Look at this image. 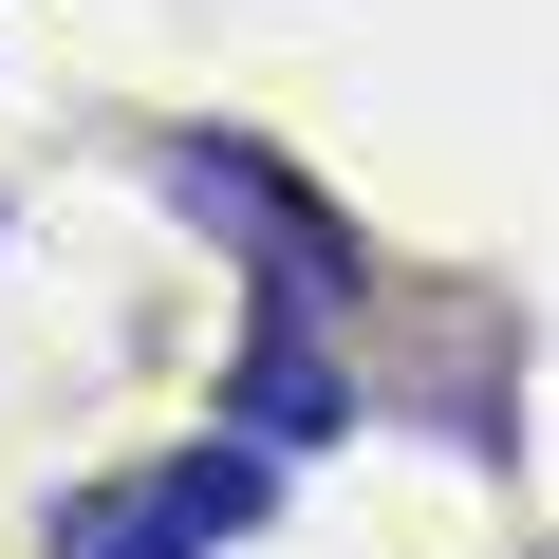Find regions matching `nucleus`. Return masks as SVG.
Wrapping results in <instances>:
<instances>
[{"mask_svg":"<svg viewBox=\"0 0 559 559\" xmlns=\"http://www.w3.org/2000/svg\"><path fill=\"white\" fill-rule=\"evenodd\" d=\"M150 168H168V205H187V224H224V242L261 261V299H318V318H355V280H373V261H355V224H336L299 168H261V150H224V131H168Z\"/></svg>","mask_w":559,"mask_h":559,"instance_id":"nucleus-1","label":"nucleus"},{"mask_svg":"<svg viewBox=\"0 0 559 559\" xmlns=\"http://www.w3.org/2000/svg\"><path fill=\"white\" fill-rule=\"evenodd\" d=\"M261 503H280V448H261V429H224V448H187V466L75 485V503H57V559H224Z\"/></svg>","mask_w":559,"mask_h":559,"instance_id":"nucleus-2","label":"nucleus"},{"mask_svg":"<svg viewBox=\"0 0 559 559\" xmlns=\"http://www.w3.org/2000/svg\"><path fill=\"white\" fill-rule=\"evenodd\" d=\"M336 318L318 299H261V336H242V392H224V429H261V448H336Z\"/></svg>","mask_w":559,"mask_h":559,"instance_id":"nucleus-3","label":"nucleus"}]
</instances>
